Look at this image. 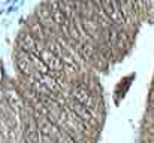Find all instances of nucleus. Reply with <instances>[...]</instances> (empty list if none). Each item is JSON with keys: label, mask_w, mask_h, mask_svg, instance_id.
<instances>
[{"label": "nucleus", "mask_w": 154, "mask_h": 143, "mask_svg": "<svg viewBox=\"0 0 154 143\" xmlns=\"http://www.w3.org/2000/svg\"><path fill=\"white\" fill-rule=\"evenodd\" d=\"M64 104H66V107L67 109H70L84 124H87L88 127H94L96 125V119H94V115H93V110H90L88 107H85L84 104H81V103H78L76 100H73V98H69V100H66L64 101Z\"/></svg>", "instance_id": "nucleus-1"}, {"label": "nucleus", "mask_w": 154, "mask_h": 143, "mask_svg": "<svg viewBox=\"0 0 154 143\" xmlns=\"http://www.w3.org/2000/svg\"><path fill=\"white\" fill-rule=\"evenodd\" d=\"M39 57L44 60V63L48 66L50 69V73L52 76H58L64 72V64L61 61L60 57H57L54 52H51L48 48H44L41 52H39Z\"/></svg>", "instance_id": "nucleus-2"}, {"label": "nucleus", "mask_w": 154, "mask_h": 143, "mask_svg": "<svg viewBox=\"0 0 154 143\" xmlns=\"http://www.w3.org/2000/svg\"><path fill=\"white\" fill-rule=\"evenodd\" d=\"M100 6L105 10V13L108 15V18L112 21L114 25L117 27H124L126 21L123 18V13L120 10V6L117 3V0H100Z\"/></svg>", "instance_id": "nucleus-3"}, {"label": "nucleus", "mask_w": 154, "mask_h": 143, "mask_svg": "<svg viewBox=\"0 0 154 143\" xmlns=\"http://www.w3.org/2000/svg\"><path fill=\"white\" fill-rule=\"evenodd\" d=\"M70 98L76 100L78 103L84 104L85 107H88L90 110H93L96 101H94V97L91 95L90 90L85 87V85H72L70 88Z\"/></svg>", "instance_id": "nucleus-4"}, {"label": "nucleus", "mask_w": 154, "mask_h": 143, "mask_svg": "<svg viewBox=\"0 0 154 143\" xmlns=\"http://www.w3.org/2000/svg\"><path fill=\"white\" fill-rule=\"evenodd\" d=\"M15 66H17L18 72H20L23 76H26V78L32 76L33 72H35V69H33V66H32L30 54H29L27 51L21 49V48H17V51H15Z\"/></svg>", "instance_id": "nucleus-5"}, {"label": "nucleus", "mask_w": 154, "mask_h": 143, "mask_svg": "<svg viewBox=\"0 0 154 143\" xmlns=\"http://www.w3.org/2000/svg\"><path fill=\"white\" fill-rule=\"evenodd\" d=\"M35 79H38L50 93H51L54 97H57V95H61L63 93V88L60 87V84L57 82V78L55 76H52L51 73H48V75H42V73H39V72H33V75H32Z\"/></svg>", "instance_id": "nucleus-6"}, {"label": "nucleus", "mask_w": 154, "mask_h": 143, "mask_svg": "<svg viewBox=\"0 0 154 143\" xmlns=\"http://www.w3.org/2000/svg\"><path fill=\"white\" fill-rule=\"evenodd\" d=\"M17 46L27 51L29 54H39L38 51V40L29 33V30H21L18 33V39H17Z\"/></svg>", "instance_id": "nucleus-7"}, {"label": "nucleus", "mask_w": 154, "mask_h": 143, "mask_svg": "<svg viewBox=\"0 0 154 143\" xmlns=\"http://www.w3.org/2000/svg\"><path fill=\"white\" fill-rule=\"evenodd\" d=\"M5 101L8 104V107L15 112L17 115H21L23 110H24V101L21 98V95L18 91H14V90H8L5 91Z\"/></svg>", "instance_id": "nucleus-8"}, {"label": "nucleus", "mask_w": 154, "mask_h": 143, "mask_svg": "<svg viewBox=\"0 0 154 143\" xmlns=\"http://www.w3.org/2000/svg\"><path fill=\"white\" fill-rule=\"evenodd\" d=\"M27 30H29V33L38 40V42H42V43H45L47 42V33H45V27L39 22V19L33 15L32 18H29V21H27V27H26Z\"/></svg>", "instance_id": "nucleus-9"}, {"label": "nucleus", "mask_w": 154, "mask_h": 143, "mask_svg": "<svg viewBox=\"0 0 154 143\" xmlns=\"http://www.w3.org/2000/svg\"><path fill=\"white\" fill-rule=\"evenodd\" d=\"M117 3L120 6V10L123 13L126 24H133V21H136V18L139 16V13L133 4V0H117Z\"/></svg>", "instance_id": "nucleus-10"}, {"label": "nucleus", "mask_w": 154, "mask_h": 143, "mask_svg": "<svg viewBox=\"0 0 154 143\" xmlns=\"http://www.w3.org/2000/svg\"><path fill=\"white\" fill-rule=\"evenodd\" d=\"M45 3H47L48 10H50V13H51L52 22H54L58 28H60L61 25H64V24H67V22H69V21H67V18L64 16V13H63V12H61V9H60L58 0H47Z\"/></svg>", "instance_id": "nucleus-11"}, {"label": "nucleus", "mask_w": 154, "mask_h": 143, "mask_svg": "<svg viewBox=\"0 0 154 143\" xmlns=\"http://www.w3.org/2000/svg\"><path fill=\"white\" fill-rule=\"evenodd\" d=\"M35 16L39 19V22L45 27V28H51V27H57L54 22H52V18H51V13L48 10V6L47 3H42L36 7L35 10Z\"/></svg>", "instance_id": "nucleus-12"}, {"label": "nucleus", "mask_w": 154, "mask_h": 143, "mask_svg": "<svg viewBox=\"0 0 154 143\" xmlns=\"http://www.w3.org/2000/svg\"><path fill=\"white\" fill-rule=\"evenodd\" d=\"M30 60H32V66H33L35 72H39L42 75H48L50 73L48 66L44 63V60L39 57V54H30Z\"/></svg>", "instance_id": "nucleus-13"}, {"label": "nucleus", "mask_w": 154, "mask_h": 143, "mask_svg": "<svg viewBox=\"0 0 154 143\" xmlns=\"http://www.w3.org/2000/svg\"><path fill=\"white\" fill-rule=\"evenodd\" d=\"M55 140H57L58 143H76L75 137H73L72 134H69V133H63V131H60V134L57 136Z\"/></svg>", "instance_id": "nucleus-14"}, {"label": "nucleus", "mask_w": 154, "mask_h": 143, "mask_svg": "<svg viewBox=\"0 0 154 143\" xmlns=\"http://www.w3.org/2000/svg\"><path fill=\"white\" fill-rule=\"evenodd\" d=\"M144 4V10L147 12H154V0H141Z\"/></svg>", "instance_id": "nucleus-15"}, {"label": "nucleus", "mask_w": 154, "mask_h": 143, "mask_svg": "<svg viewBox=\"0 0 154 143\" xmlns=\"http://www.w3.org/2000/svg\"><path fill=\"white\" fill-rule=\"evenodd\" d=\"M3 78H5V72H3V67H2V64H0V84L3 82Z\"/></svg>", "instance_id": "nucleus-16"}, {"label": "nucleus", "mask_w": 154, "mask_h": 143, "mask_svg": "<svg viewBox=\"0 0 154 143\" xmlns=\"http://www.w3.org/2000/svg\"><path fill=\"white\" fill-rule=\"evenodd\" d=\"M150 101L154 104V88L151 90V93H150Z\"/></svg>", "instance_id": "nucleus-17"}, {"label": "nucleus", "mask_w": 154, "mask_h": 143, "mask_svg": "<svg viewBox=\"0 0 154 143\" xmlns=\"http://www.w3.org/2000/svg\"><path fill=\"white\" fill-rule=\"evenodd\" d=\"M91 1H93L96 6H100V0H91Z\"/></svg>", "instance_id": "nucleus-18"}]
</instances>
